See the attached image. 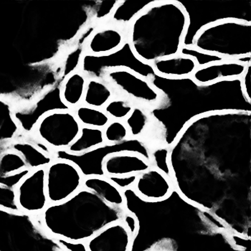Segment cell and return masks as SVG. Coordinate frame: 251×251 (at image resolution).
<instances>
[{"mask_svg":"<svg viewBox=\"0 0 251 251\" xmlns=\"http://www.w3.org/2000/svg\"><path fill=\"white\" fill-rule=\"evenodd\" d=\"M122 222L125 225L134 239L139 230V223L137 218L134 214L126 212L124 216Z\"/></svg>","mask_w":251,"mask_h":251,"instance_id":"obj_39","label":"cell"},{"mask_svg":"<svg viewBox=\"0 0 251 251\" xmlns=\"http://www.w3.org/2000/svg\"><path fill=\"white\" fill-rule=\"evenodd\" d=\"M251 65L247 66L243 76L241 77V84L243 92L246 98L251 101Z\"/></svg>","mask_w":251,"mask_h":251,"instance_id":"obj_40","label":"cell"},{"mask_svg":"<svg viewBox=\"0 0 251 251\" xmlns=\"http://www.w3.org/2000/svg\"><path fill=\"white\" fill-rule=\"evenodd\" d=\"M150 81L162 94L159 103L148 109L151 119L159 122L169 118L181 119L185 127L193 119L206 114L251 112V101L243 92L241 79L201 85L191 77L171 78L156 74Z\"/></svg>","mask_w":251,"mask_h":251,"instance_id":"obj_1","label":"cell"},{"mask_svg":"<svg viewBox=\"0 0 251 251\" xmlns=\"http://www.w3.org/2000/svg\"><path fill=\"white\" fill-rule=\"evenodd\" d=\"M58 241L67 251H88L86 242H71L61 238H58Z\"/></svg>","mask_w":251,"mask_h":251,"instance_id":"obj_41","label":"cell"},{"mask_svg":"<svg viewBox=\"0 0 251 251\" xmlns=\"http://www.w3.org/2000/svg\"><path fill=\"white\" fill-rule=\"evenodd\" d=\"M0 208L12 211H21L17 203L15 188L0 184Z\"/></svg>","mask_w":251,"mask_h":251,"instance_id":"obj_36","label":"cell"},{"mask_svg":"<svg viewBox=\"0 0 251 251\" xmlns=\"http://www.w3.org/2000/svg\"><path fill=\"white\" fill-rule=\"evenodd\" d=\"M73 111L82 126L103 129L111 120L101 108H94L83 103Z\"/></svg>","mask_w":251,"mask_h":251,"instance_id":"obj_28","label":"cell"},{"mask_svg":"<svg viewBox=\"0 0 251 251\" xmlns=\"http://www.w3.org/2000/svg\"><path fill=\"white\" fill-rule=\"evenodd\" d=\"M115 96L111 86L102 79L88 78L83 104L103 109Z\"/></svg>","mask_w":251,"mask_h":251,"instance_id":"obj_25","label":"cell"},{"mask_svg":"<svg viewBox=\"0 0 251 251\" xmlns=\"http://www.w3.org/2000/svg\"><path fill=\"white\" fill-rule=\"evenodd\" d=\"M103 131L106 143H119L130 138L128 128L123 121L111 120Z\"/></svg>","mask_w":251,"mask_h":251,"instance_id":"obj_33","label":"cell"},{"mask_svg":"<svg viewBox=\"0 0 251 251\" xmlns=\"http://www.w3.org/2000/svg\"><path fill=\"white\" fill-rule=\"evenodd\" d=\"M188 18L182 46L193 47L194 40L202 29L225 20L251 23V0L184 1L177 0Z\"/></svg>","mask_w":251,"mask_h":251,"instance_id":"obj_5","label":"cell"},{"mask_svg":"<svg viewBox=\"0 0 251 251\" xmlns=\"http://www.w3.org/2000/svg\"><path fill=\"white\" fill-rule=\"evenodd\" d=\"M156 1V0H119L114 12L105 22L115 25L127 30L134 20Z\"/></svg>","mask_w":251,"mask_h":251,"instance_id":"obj_21","label":"cell"},{"mask_svg":"<svg viewBox=\"0 0 251 251\" xmlns=\"http://www.w3.org/2000/svg\"><path fill=\"white\" fill-rule=\"evenodd\" d=\"M98 24L91 23L80 32L77 36L74 49L69 51L63 62V69L59 77V81L63 83L65 79L73 73L78 71L82 58L86 52V44L88 38L97 27Z\"/></svg>","mask_w":251,"mask_h":251,"instance_id":"obj_23","label":"cell"},{"mask_svg":"<svg viewBox=\"0 0 251 251\" xmlns=\"http://www.w3.org/2000/svg\"><path fill=\"white\" fill-rule=\"evenodd\" d=\"M4 149L3 147H0V153L3 151ZM30 172V170L26 169V170H23V171L20 172L17 174L11 175V176H7V177H3V176H0V184L15 189V187L20 183V181L23 178L25 177Z\"/></svg>","mask_w":251,"mask_h":251,"instance_id":"obj_38","label":"cell"},{"mask_svg":"<svg viewBox=\"0 0 251 251\" xmlns=\"http://www.w3.org/2000/svg\"><path fill=\"white\" fill-rule=\"evenodd\" d=\"M115 93L131 100L134 105L150 109L160 101L162 94L151 84L148 79L126 69L107 71L103 79Z\"/></svg>","mask_w":251,"mask_h":251,"instance_id":"obj_10","label":"cell"},{"mask_svg":"<svg viewBox=\"0 0 251 251\" xmlns=\"http://www.w3.org/2000/svg\"><path fill=\"white\" fill-rule=\"evenodd\" d=\"M152 167L151 164L139 155L122 152L110 155L103 162L106 176H126L139 175Z\"/></svg>","mask_w":251,"mask_h":251,"instance_id":"obj_18","label":"cell"},{"mask_svg":"<svg viewBox=\"0 0 251 251\" xmlns=\"http://www.w3.org/2000/svg\"><path fill=\"white\" fill-rule=\"evenodd\" d=\"M138 175H126V176H106L107 179L111 181L122 191L127 189L132 188L137 179Z\"/></svg>","mask_w":251,"mask_h":251,"instance_id":"obj_37","label":"cell"},{"mask_svg":"<svg viewBox=\"0 0 251 251\" xmlns=\"http://www.w3.org/2000/svg\"><path fill=\"white\" fill-rule=\"evenodd\" d=\"M248 66L235 60H227L197 68L192 78L201 85H208L223 80L241 79Z\"/></svg>","mask_w":251,"mask_h":251,"instance_id":"obj_17","label":"cell"},{"mask_svg":"<svg viewBox=\"0 0 251 251\" xmlns=\"http://www.w3.org/2000/svg\"><path fill=\"white\" fill-rule=\"evenodd\" d=\"M13 108L8 100L0 97V147L13 142L21 134L14 118Z\"/></svg>","mask_w":251,"mask_h":251,"instance_id":"obj_26","label":"cell"},{"mask_svg":"<svg viewBox=\"0 0 251 251\" xmlns=\"http://www.w3.org/2000/svg\"><path fill=\"white\" fill-rule=\"evenodd\" d=\"M105 143L106 141L103 136V129L81 126L78 136L66 151L71 154H83Z\"/></svg>","mask_w":251,"mask_h":251,"instance_id":"obj_27","label":"cell"},{"mask_svg":"<svg viewBox=\"0 0 251 251\" xmlns=\"http://www.w3.org/2000/svg\"><path fill=\"white\" fill-rule=\"evenodd\" d=\"M132 189L143 201L158 202L167 199L171 195L174 190V184L163 173L151 167L138 175Z\"/></svg>","mask_w":251,"mask_h":251,"instance_id":"obj_15","label":"cell"},{"mask_svg":"<svg viewBox=\"0 0 251 251\" xmlns=\"http://www.w3.org/2000/svg\"><path fill=\"white\" fill-rule=\"evenodd\" d=\"M156 75L171 78L192 77L198 66L193 58L177 54L152 63Z\"/></svg>","mask_w":251,"mask_h":251,"instance_id":"obj_19","label":"cell"},{"mask_svg":"<svg viewBox=\"0 0 251 251\" xmlns=\"http://www.w3.org/2000/svg\"><path fill=\"white\" fill-rule=\"evenodd\" d=\"M126 212L125 207L108 204L83 187L63 202L50 203L39 216L55 238L86 242L107 226L122 221Z\"/></svg>","mask_w":251,"mask_h":251,"instance_id":"obj_2","label":"cell"},{"mask_svg":"<svg viewBox=\"0 0 251 251\" xmlns=\"http://www.w3.org/2000/svg\"><path fill=\"white\" fill-rule=\"evenodd\" d=\"M134 103L126 98L115 95L103 108L111 120L125 121L132 111Z\"/></svg>","mask_w":251,"mask_h":251,"instance_id":"obj_31","label":"cell"},{"mask_svg":"<svg viewBox=\"0 0 251 251\" xmlns=\"http://www.w3.org/2000/svg\"><path fill=\"white\" fill-rule=\"evenodd\" d=\"M27 169L21 155L14 150L4 147L0 153V176H11Z\"/></svg>","mask_w":251,"mask_h":251,"instance_id":"obj_30","label":"cell"},{"mask_svg":"<svg viewBox=\"0 0 251 251\" xmlns=\"http://www.w3.org/2000/svg\"><path fill=\"white\" fill-rule=\"evenodd\" d=\"M116 69L128 70L148 80L156 75L152 65L138 58L128 40L120 49L107 55H94L85 52L78 71L88 78L103 79L107 71Z\"/></svg>","mask_w":251,"mask_h":251,"instance_id":"obj_8","label":"cell"},{"mask_svg":"<svg viewBox=\"0 0 251 251\" xmlns=\"http://www.w3.org/2000/svg\"><path fill=\"white\" fill-rule=\"evenodd\" d=\"M88 77L80 71L68 75L61 85V98L74 110L83 103Z\"/></svg>","mask_w":251,"mask_h":251,"instance_id":"obj_24","label":"cell"},{"mask_svg":"<svg viewBox=\"0 0 251 251\" xmlns=\"http://www.w3.org/2000/svg\"><path fill=\"white\" fill-rule=\"evenodd\" d=\"M4 147L19 153L24 159L27 169L31 171L37 169L46 168L55 159L53 156L46 154L21 134L15 141Z\"/></svg>","mask_w":251,"mask_h":251,"instance_id":"obj_20","label":"cell"},{"mask_svg":"<svg viewBox=\"0 0 251 251\" xmlns=\"http://www.w3.org/2000/svg\"><path fill=\"white\" fill-rule=\"evenodd\" d=\"M0 251H67L39 215L0 208Z\"/></svg>","mask_w":251,"mask_h":251,"instance_id":"obj_4","label":"cell"},{"mask_svg":"<svg viewBox=\"0 0 251 251\" xmlns=\"http://www.w3.org/2000/svg\"><path fill=\"white\" fill-rule=\"evenodd\" d=\"M133 238L122 221L113 223L86 241L88 251H130Z\"/></svg>","mask_w":251,"mask_h":251,"instance_id":"obj_16","label":"cell"},{"mask_svg":"<svg viewBox=\"0 0 251 251\" xmlns=\"http://www.w3.org/2000/svg\"><path fill=\"white\" fill-rule=\"evenodd\" d=\"M188 18L177 0H156L127 29L134 53L145 63L179 54Z\"/></svg>","mask_w":251,"mask_h":251,"instance_id":"obj_3","label":"cell"},{"mask_svg":"<svg viewBox=\"0 0 251 251\" xmlns=\"http://www.w3.org/2000/svg\"><path fill=\"white\" fill-rule=\"evenodd\" d=\"M119 0L111 1H96L94 8L91 11L92 23L100 24L104 23L111 16Z\"/></svg>","mask_w":251,"mask_h":251,"instance_id":"obj_35","label":"cell"},{"mask_svg":"<svg viewBox=\"0 0 251 251\" xmlns=\"http://www.w3.org/2000/svg\"><path fill=\"white\" fill-rule=\"evenodd\" d=\"M179 54L193 58L196 63L198 68L204 67V66H208L213 63H220V62L227 60V59L223 58L219 55L203 52V51L199 50L194 47L182 46L179 50Z\"/></svg>","mask_w":251,"mask_h":251,"instance_id":"obj_34","label":"cell"},{"mask_svg":"<svg viewBox=\"0 0 251 251\" xmlns=\"http://www.w3.org/2000/svg\"><path fill=\"white\" fill-rule=\"evenodd\" d=\"M62 83H56L46 90L36 99L25 106H14L13 116L21 134L29 135L44 116L56 111H73L62 100Z\"/></svg>","mask_w":251,"mask_h":251,"instance_id":"obj_11","label":"cell"},{"mask_svg":"<svg viewBox=\"0 0 251 251\" xmlns=\"http://www.w3.org/2000/svg\"><path fill=\"white\" fill-rule=\"evenodd\" d=\"M251 23L225 20L202 29L194 40L195 49L236 60L251 55Z\"/></svg>","mask_w":251,"mask_h":251,"instance_id":"obj_6","label":"cell"},{"mask_svg":"<svg viewBox=\"0 0 251 251\" xmlns=\"http://www.w3.org/2000/svg\"><path fill=\"white\" fill-rule=\"evenodd\" d=\"M151 121L148 109L135 105L131 114L124 122L128 128L130 137L143 138Z\"/></svg>","mask_w":251,"mask_h":251,"instance_id":"obj_29","label":"cell"},{"mask_svg":"<svg viewBox=\"0 0 251 251\" xmlns=\"http://www.w3.org/2000/svg\"><path fill=\"white\" fill-rule=\"evenodd\" d=\"M81 126L74 111H56L44 116L31 134L52 151L66 150L78 136Z\"/></svg>","mask_w":251,"mask_h":251,"instance_id":"obj_9","label":"cell"},{"mask_svg":"<svg viewBox=\"0 0 251 251\" xmlns=\"http://www.w3.org/2000/svg\"><path fill=\"white\" fill-rule=\"evenodd\" d=\"M126 40V29L104 22L97 25L88 38L86 52L94 55H107L120 49Z\"/></svg>","mask_w":251,"mask_h":251,"instance_id":"obj_14","label":"cell"},{"mask_svg":"<svg viewBox=\"0 0 251 251\" xmlns=\"http://www.w3.org/2000/svg\"><path fill=\"white\" fill-rule=\"evenodd\" d=\"M170 151V147L166 146L152 149L151 152V164L153 167L163 173L170 180L173 181V173L169 161Z\"/></svg>","mask_w":251,"mask_h":251,"instance_id":"obj_32","label":"cell"},{"mask_svg":"<svg viewBox=\"0 0 251 251\" xmlns=\"http://www.w3.org/2000/svg\"><path fill=\"white\" fill-rule=\"evenodd\" d=\"M20 210L40 215L50 204L46 186V168L32 170L15 187Z\"/></svg>","mask_w":251,"mask_h":251,"instance_id":"obj_13","label":"cell"},{"mask_svg":"<svg viewBox=\"0 0 251 251\" xmlns=\"http://www.w3.org/2000/svg\"><path fill=\"white\" fill-rule=\"evenodd\" d=\"M84 177L76 166L60 159L53 162L46 168V193L50 203L66 201L83 188Z\"/></svg>","mask_w":251,"mask_h":251,"instance_id":"obj_12","label":"cell"},{"mask_svg":"<svg viewBox=\"0 0 251 251\" xmlns=\"http://www.w3.org/2000/svg\"><path fill=\"white\" fill-rule=\"evenodd\" d=\"M83 187L97 194L105 202L116 207H125L123 191L118 188L106 176H89L84 178Z\"/></svg>","mask_w":251,"mask_h":251,"instance_id":"obj_22","label":"cell"},{"mask_svg":"<svg viewBox=\"0 0 251 251\" xmlns=\"http://www.w3.org/2000/svg\"><path fill=\"white\" fill-rule=\"evenodd\" d=\"M152 147L144 138H128L116 144L105 143L97 148L80 154H71L66 150L52 151L55 159L66 160L76 166L83 177L106 176L103 162L108 156L118 153H134L142 156L151 163Z\"/></svg>","mask_w":251,"mask_h":251,"instance_id":"obj_7","label":"cell"}]
</instances>
